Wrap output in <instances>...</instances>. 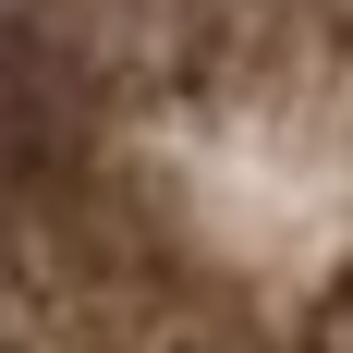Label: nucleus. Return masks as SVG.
Here are the masks:
<instances>
[{
    "mask_svg": "<svg viewBox=\"0 0 353 353\" xmlns=\"http://www.w3.org/2000/svg\"><path fill=\"white\" fill-rule=\"evenodd\" d=\"M0 329L25 353H268L244 292L146 208L98 98L0 12Z\"/></svg>",
    "mask_w": 353,
    "mask_h": 353,
    "instance_id": "f257e3e1",
    "label": "nucleus"
},
{
    "mask_svg": "<svg viewBox=\"0 0 353 353\" xmlns=\"http://www.w3.org/2000/svg\"><path fill=\"white\" fill-rule=\"evenodd\" d=\"M85 98H268L329 49L305 0H0Z\"/></svg>",
    "mask_w": 353,
    "mask_h": 353,
    "instance_id": "f03ea898",
    "label": "nucleus"
},
{
    "mask_svg": "<svg viewBox=\"0 0 353 353\" xmlns=\"http://www.w3.org/2000/svg\"><path fill=\"white\" fill-rule=\"evenodd\" d=\"M305 353H353V281H341V292L317 305V329H305Z\"/></svg>",
    "mask_w": 353,
    "mask_h": 353,
    "instance_id": "7ed1b4c3",
    "label": "nucleus"
},
{
    "mask_svg": "<svg viewBox=\"0 0 353 353\" xmlns=\"http://www.w3.org/2000/svg\"><path fill=\"white\" fill-rule=\"evenodd\" d=\"M305 12H317V25H329V37H353V0H305Z\"/></svg>",
    "mask_w": 353,
    "mask_h": 353,
    "instance_id": "20e7f679",
    "label": "nucleus"
},
{
    "mask_svg": "<svg viewBox=\"0 0 353 353\" xmlns=\"http://www.w3.org/2000/svg\"><path fill=\"white\" fill-rule=\"evenodd\" d=\"M0 353H25V341H12V329H0Z\"/></svg>",
    "mask_w": 353,
    "mask_h": 353,
    "instance_id": "39448f33",
    "label": "nucleus"
}]
</instances>
